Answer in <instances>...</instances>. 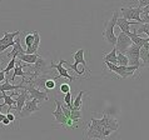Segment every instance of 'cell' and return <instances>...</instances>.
I'll return each instance as SVG.
<instances>
[{
    "label": "cell",
    "instance_id": "1",
    "mask_svg": "<svg viewBox=\"0 0 149 140\" xmlns=\"http://www.w3.org/2000/svg\"><path fill=\"white\" fill-rule=\"evenodd\" d=\"M73 56H74V60H75L74 64H69L67 60L64 61V64L67 65L69 69H72L78 75H83L85 71H90L88 65H86V60L84 59V50H83V49H79L77 53H74Z\"/></svg>",
    "mask_w": 149,
    "mask_h": 140
},
{
    "label": "cell",
    "instance_id": "2",
    "mask_svg": "<svg viewBox=\"0 0 149 140\" xmlns=\"http://www.w3.org/2000/svg\"><path fill=\"white\" fill-rule=\"evenodd\" d=\"M118 13L119 11L115 10L113 13V16L104 23V30H103V38H104V40L110 45H113V46L117 43V35L114 33V28H115V24H117Z\"/></svg>",
    "mask_w": 149,
    "mask_h": 140
},
{
    "label": "cell",
    "instance_id": "3",
    "mask_svg": "<svg viewBox=\"0 0 149 140\" xmlns=\"http://www.w3.org/2000/svg\"><path fill=\"white\" fill-rule=\"evenodd\" d=\"M105 65L108 67V69L110 71L115 73L119 78L122 79H125V78H129V76H134V73L138 71V69L135 67H132V65H125V67H119L117 64H113V63H109V61H104Z\"/></svg>",
    "mask_w": 149,
    "mask_h": 140
},
{
    "label": "cell",
    "instance_id": "4",
    "mask_svg": "<svg viewBox=\"0 0 149 140\" xmlns=\"http://www.w3.org/2000/svg\"><path fill=\"white\" fill-rule=\"evenodd\" d=\"M24 90H26L28 94L30 95L31 99H35V100H39V103L41 101H47L49 100V96H48V91H43L40 90L39 88L33 84V81L29 79L24 81Z\"/></svg>",
    "mask_w": 149,
    "mask_h": 140
},
{
    "label": "cell",
    "instance_id": "5",
    "mask_svg": "<svg viewBox=\"0 0 149 140\" xmlns=\"http://www.w3.org/2000/svg\"><path fill=\"white\" fill-rule=\"evenodd\" d=\"M103 126L99 119H92L86 128V139H100L103 140Z\"/></svg>",
    "mask_w": 149,
    "mask_h": 140
},
{
    "label": "cell",
    "instance_id": "6",
    "mask_svg": "<svg viewBox=\"0 0 149 140\" xmlns=\"http://www.w3.org/2000/svg\"><path fill=\"white\" fill-rule=\"evenodd\" d=\"M139 50L140 48L135 44H132L129 48L127 49V51L124 54L127 55L128 60H129V65L132 67H135L136 69L139 70V68L142 67V63H140V56H139Z\"/></svg>",
    "mask_w": 149,
    "mask_h": 140
},
{
    "label": "cell",
    "instance_id": "7",
    "mask_svg": "<svg viewBox=\"0 0 149 140\" xmlns=\"http://www.w3.org/2000/svg\"><path fill=\"white\" fill-rule=\"evenodd\" d=\"M122 18L127 19V20H134V21L143 24V20L140 18L142 15V9L140 8H122L120 10Z\"/></svg>",
    "mask_w": 149,
    "mask_h": 140
},
{
    "label": "cell",
    "instance_id": "8",
    "mask_svg": "<svg viewBox=\"0 0 149 140\" xmlns=\"http://www.w3.org/2000/svg\"><path fill=\"white\" fill-rule=\"evenodd\" d=\"M130 45H132L130 38L125 34V33L120 31V34L117 36V43H115V45H114L115 50L119 51V53H123V54H124V53L127 51V49L129 48Z\"/></svg>",
    "mask_w": 149,
    "mask_h": 140
},
{
    "label": "cell",
    "instance_id": "9",
    "mask_svg": "<svg viewBox=\"0 0 149 140\" xmlns=\"http://www.w3.org/2000/svg\"><path fill=\"white\" fill-rule=\"evenodd\" d=\"M64 61H65L64 59H60L58 64H54L53 61L50 63V69H56L58 70V76L54 78V80L56 81L59 78H65V79H68L70 81H74V76L70 75V74L68 73V69L64 68Z\"/></svg>",
    "mask_w": 149,
    "mask_h": 140
},
{
    "label": "cell",
    "instance_id": "10",
    "mask_svg": "<svg viewBox=\"0 0 149 140\" xmlns=\"http://www.w3.org/2000/svg\"><path fill=\"white\" fill-rule=\"evenodd\" d=\"M38 110H40V108H39V100H35V99H29V100H26L25 105H24V108L22 110V113L19 114V116L20 118L29 116L30 114L38 112Z\"/></svg>",
    "mask_w": 149,
    "mask_h": 140
},
{
    "label": "cell",
    "instance_id": "11",
    "mask_svg": "<svg viewBox=\"0 0 149 140\" xmlns=\"http://www.w3.org/2000/svg\"><path fill=\"white\" fill-rule=\"evenodd\" d=\"M99 121H100V124L103 128H109V129H111L115 133V131L118 130L119 128V123L117 119H114L113 116H110L109 114H103V118L99 119Z\"/></svg>",
    "mask_w": 149,
    "mask_h": 140
},
{
    "label": "cell",
    "instance_id": "12",
    "mask_svg": "<svg viewBox=\"0 0 149 140\" xmlns=\"http://www.w3.org/2000/svg\"><path fill=\"white\" fill-rule=\"evenodd\" d=\"M29 99H31V98L28 94V91H26V90H24V89H22L20 94L15 98V109H16V113H18V114L22 113L24 105H25L26 100H29Z\"/></svg>",
    "mask_w": 149,
    "mask_h": 140
},
{
    "label": "cell",
    "instance_id": "13",
    "mask_svg": "<svg viewBox=\"0 0 149 140\" xmlns=\"http://www.w3.org/2000/svg\"><path fill=\"white\" fill-rule=\"evenodd\" d=\"M53 115H54V118H55V123H58V124H60L63 126L65 125L68 118L64 115L63 109H61V104H60L59 100H55V109L53 110Z\"/></svg>",
    "mask_w": 149,
    "mask_h": 140
},
{
    "label": "cell",
    "instance_id": "14",
    "mask_svg": "<svg viewBox=\"0 0 149 140\" xmlns=\"http://www.w3.org/2000/svg\"><path fill=\"white\" fill-rule=\"evenodd\" d=\"M25 53V49L23 48L22 45V39L19 36H16L15 40H14V45H13V50H11L9 54H8V58H18V55L20 54H24Z\"/></svg>",
    "mask_w": 149,
    "mask_h": 140
},
{
    "label": "cell",
    "instance_id": "15",
    "mask_svg": "<svg viewBox=\"0 0 149 140\" xmlns=\"http://www.w3.org/2000/svg\"><path fill=\"white\" fill-rule=\"evenodd\" d=\"M132 24H134V25H136V24H139V23H136V21H129V20H127V19H124V18H118L117 19V25L119 28V30L123 31V33H127V31H130V25Z\"/></svg>",
    "mask_w": 149,
    "mask_h": 140
},
{
    "label": "cell",
    "instance_id": "16",
    "mask_svg": "<svg viewBox=\"0 0 149 140\" xmlns=\"http://www.w3.org/2000/svg\"><path fill=\"white\" fill-rule=\"evenodd\" d=\"M39 45H40V35L38 31H34V43L31 44V46L25 49V54H36Z\"/></svg>",
    "mask_w": 149,
    "mask_h": 140
},
{
    "label": "cell",
    "instance_id": "17",
    "mask_svg": "<svg viewBox=\"0 0 149 140\" xmlns=\"http://www.w3.org/2000/svg\"><path fill=\"white\" fill-rule=\"evenodd\" d=\"M125 34L129 36L130 40H132V44H135V45H138L139 48H142L144 44H146L148 42V39H143V38H140V36L138 34H135V31H127Z\"/></svg>",
    "mask_w": 149,
    "mask_h": 140
},
{
    "label": "cell",
    "instance_id": "18",
    "mask_svg": "<svg viewBox=\"0 0 149 140\" xmlns=\"http://www.w3.org/2000/svg\"><path fill=\"white\" fill-rule=\"evenodd\" d=\"M38 58H39V55H38V53L36 54H20V55H18V58L16 59H19L22 63H25V64H34L36 60H38Z\"/></svg>",
    "mask_w": 149,
    "mask_h": 140
},
{
    "label": "cell",
    "instance_id": "19",
    "mask_svg": "<svg viewBox=\"0 0 149 140\" xmlns=\"http://www.w3.org/2000/svg\"><path fill=\"white\" fill-rule=\"evenodd\" d=\"M20 31H15V33H8V31H4V36L0 39V45H4V44H9V43H13L14 39L16 36H19Z\"/></svg>",
    "mask_w": 149,
    "mask_h": 140
},
{
    "label": "cell",
    "instance_id": "20",
    "mask_svg": "<svg viewBox=\"0 0 149 140\" xmlns=\"http://www.w3.org/2000/svg\"><path fill=\"white\" fill-rule=\"evenodd\" d=\"M139 56H140V63H142V67L143 68L149 67V53L143 46L140 48V50H139Z\"/></svg>",
    "mask_w": 149,
    "mask_h": 140
},
{
    "label": "cell",
    "instance_id": "21",
    "mask_svg": "<svg viewBox=\"0 0 149 140\" xmlns=\"http://www.w3.org/2000/svg\"><path fill=\"white\" fill-rule=\"evenodd\" d=\"M15 76H22L23 79H25V78L28 76V73H25L23 70V68L20 67V65H18V64H15V68H14V74H13V76L10 78V83L13 81V79H15Z\"/></svg>",
    "mask_w": 149,
    "mask_h": 140
},
{
    "label": "cell",
    "instance_id": "22",
    "mask_svg": "<svg viewBox=\"0 0 149 140\" xmlns=\"http://www.w3.org/2000/svg\"><path fill=\"white\" fill-rule=\"evenodd\" d=\"M117 65H119V67H125V65H129V60H128V58H127L125 54L117 51Z\"/></svg>",
    "mask_w": 149,
    "mask_h": 140
},
{
    "label": "cell",
    "instance_id": "23",
    "mask_svg": "<svg viewBox=\"0 0 149 140\" xmlns=\"http://www.w3.org/2000/svg\"><path fill=\"white\" fill-rule=\"evenodd\" d=\"M104 61H109V63L117 64V50H115V48H113L108 54L104 55Z\"/></svg>",
    "mask_w": 149,
    "mask_h": 140
},
{
    "label": "cell",
    "instance_id": "24",
    "mask_svg": "<svg viewBox=\"0 0 149 140\" xmlns=\"http://www.w3.org/2000/svg\"><path fill=\"white\" fill-rule=\"evenodd\" d=\"M83 95H84V91L81 90V91L77 95V98L73 100V109H77V110H80L81 109V103H83L81 99H83Z\"/></svg>",
    "mask_w": 149,
    "mask_h": 140
},
{
    "label": "cell",
    "instance_id": "25",
    "mask_svg": "<svg viewBox=\"0 0 149 140\" xmlns=\"http://www.w3.org/2000/svg\"><path fill=\"white\" fill-rule=\"evenodd\" d=\"M135 34H138V35L147 34V35H148V42H149V24H147V23H143V24H140V25H139V28L136 29Z\"/></svg>",
    "mask_w": 149,
    "mask_h": 140
},
{
    "label": "cell",
    "instance_id": "26",
    "mask_svg": "<svg viewBox=\"0 0 149 140\" xmlns=\"http://www.w3.org/2000/svg\"><path fill=\"white\" fill-rule=\"evenodd\" d=\"M69 119H72L74 123L79 121L80 119H81V112H80V110H77V109H72V110H70V116H69Z\"/></svg>",
    "mask_w": 149,
    "mask_h": 140
},
{
    "label": "cell",
    "instance_id": "27",
    "mask_svg": "<svg viewBox=\"0 0 149 140\" xmlns=\"http://www.w3.org/2000/svg\"><path fill=\"white\" fill-rule=\"evenodd\" d=\"M64 104L65 106H67L68 109L72 110L73 109V96H72V93H67L65 94V96H64Z\"/></svg>",
    "mask_w": 149,
    "mask_h": 140
},
{
    "label": "cell",
    "instance_id": "28",
    "mask_svg": "<svg viewBox=\"0 0 149 140\" xmlns=\"http://www.w3.org/2000/svg\"><path fill=\"white\" fill-rule=\"evenodd\" d=\"M15 64H16V58H11L10 61H9V63H8V65H6V68L4 69V73H5V75H6V74H9L11 70H14Z\"/></svg>",
    "mask_w": 149,
    "mask_h": 140
},
{
    "label": "cell",
    "instance_id": "29",
    "mask_svg": "<svg viewBox=\"0 0 149 140\" xmlns=\"http://www.w3.org/2000/svg\"><path fill=\"white\" fill-rule=\"evenodd\" d=\"M55 85H56V81L54 79H47V81H45V90L47 91H49V90H52V89H54L55 88Z\"/></svg>",
    "mask_w": 149,
    "mask_h": 140
},
{
    "label": "cell",
    "instance_id": "30",
    "mask_svg": "<svg viewBox=\"0 0 149 140\" xmlns=\"http://www.w3.org/2000/svg\"><path fill=\"white\" fill-rule=\"evenodd\" d=\"M24 42H25V46H26V48L31 46V44L34 43V33L26 34V35H25V39H24Z\"/></svg>",
    "mask_w": 149,
    "mask_h": 140
},
{
    "label": "cell",
    "instance_id": "31",
    "mask_svg": "<svg viewBox=\"0 0 149 140\" xmlns=\"http://www.w3.org/2000/svg\"><path fill=\"white\" fill-rule=\"evenodd\" d=\"M69 91H70V86H69V84L63 83V84L60 85V93L67 94V93H69Z\"/></svg>",
    "mask_w": 149,
    "mask_h": 140
},
{
    "label": "cell",
    "instance_id": "32",
    "mask_svg": "<svg viewBox=\"0 0 149 140\" xmlns=\"http://www.w3.org/2000/svg\"><path fill=\"white\" fill-rule=\"evenodd\" d=\"M13 45H14V42H13V43H9V44H4V45H0V54H1V53H4V51H5L8 48L13 46Z\"/></svg>",
    "mask_w": 149,
    "mask_h": 140
},
{
    "label": "cell",
    "instance_id": "33",
    "mask_svg": "<svg viewBox=\"0 0 149 140\" xmlns=\"http://www.w3.org/2000/svg\"><path fill=\"white\" fill-rule=\"evenodd\" d=\"M138 8H140V9H143L144 6L149 5V0H138Z\"/></svg>",
    "mask_w": 149,
    "mask_h": 140
},
{
    "label": "cell",
    "instance_id": "34",
    "mask_svg": "<svg viewBox=\"0 0 149 140\" xmlns=\"http://www.w3.org/2000/svg\"><path fill=\"white\" fill-rule=\"evenodd\" d=\"M5 116H6L8 119H9V120H10V123H13V121H15V120H16L15 115H14V114H11V112H8V113L5 114Z\"/></svg>",
    "mask_w": 149,
    "mask_h": 140
},
{
    "label": "cell",
    "instance_id": "35",
    "mask_svg": "<svg viewBox=\"0 0 149 140\" xmlns=\"http://www.w3.org/2000/svg\"><path fill=\"white\" fill-rule=\"evenodd\" d=\"M4 80H5V73H4V70H0V84H1Z\"/></svg>",
    "mask_w": 149,
    "mask_h": 140
},
{
    "label": "cell",
    "instance_id": "36",
    "mask_svg": "<svg viewBox=\"0 0 149 140\" xmlns=\"http://www.w3.org/2000/svg\"><path fill=\"white\" fill-rule=\"evenodd\" d=\"M1 124H3L4 126H6V125H9V124H10V120H9V119H8V118L5 116V118H4V119H3Z\"/></svg>",
    "mask_w": 149,
    "mask_h": 140
},
{
    "label": "cell",
    "instance_id": "37",
    "mask_svg": "<svg viewBox=\"0 0 149 140\" xmlns=\"http://www.w3.org/2000/svg\"><path fill=\"white\" fill-rule=\"evenodd\" d=\"M142 14H149V5L143 8V9H142Z\"/></svg>",
    "mask_w": 149,
    "mask_h": 140
},
{
    "label": "cell",
    "instance_id": "38",
    "mask_svg": "<svg viewBox=\"0 0 149 140\" xmlns=\"http://www.w3.org/2000/svg\"><path fill=\"white\" fill-rule=\"evenodd\" d=\"M143 48L146 49V50H148V53H149V42H147L146 44H144V45H143Z\"/></svg>",
    "mask_w": 149,
    "mask_h": 140
},
{
    "label": "cell",
    "instance_id": "39",
    "mask_svg": "<svg viewBox=\"0 0 149 140\" xmlns=\"http://www.w3.org/2000/svg\"><path fill=\"white\" fill-rule=\"evenodd\" d=\"M4 118H5V115H4V114H3L1 112H0V123L3 121V119H4Z\"/></svg>",
    "mask_w": 149,
    "mask_h": 140
},
{
    "label": "cell",
    "instance_id": "40",
    "mask_svg": "<svg viewBox=\"0 0 149 140\" xmlns=\"http://www.w3.org/2000/svg\"><path fill=\"white\" fill-rule=\"evenodd\" d=\"M0 64H1V60H0Z\"/></svg>",
    "mask_w": 149,
    "mask_h": 140
},
{
    "label": "cell",
    "instance_id": "41",
    "mask_svg": "<svg viewBox=\"0 0 149 140\" xmlns=\"http://www.w3.org/2000/svg\"><path fill=\"white\" fill-rule=\"evenodd\" d=\"M1 1H3V0H0V3H1Z\"/></svg>",
    "mask_w": 149,
    "mask_h": 140
}]
</instances>
